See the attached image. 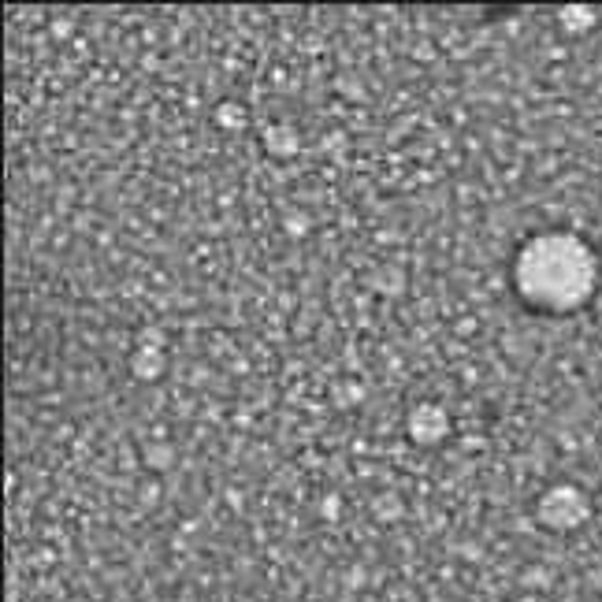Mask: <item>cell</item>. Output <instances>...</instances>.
Instances as JSON below:
<instances>
[{"label":"cell","instance_id":"obj_3","mask_svg":"<svg viewBox=\"0 0 602 602\" xmlns=\"http://www.w3.org/2000/svg\"><path fill=\"white\" fill-rule=\"evenodd\" d=\"M406 435L420 450H435L454 435V417L443 402H417L406 413Z\"/></svg>","mask_w":602,"mask_h":602},{"label":"cell","instance_id":"obj_1","mask_svg":"<svg viewBox=\"0 0 602 602\" xmlns=\"http://www.w3.org/2000/svg\"><path fill=\"white\" fill-rule=\"evenodd\" d=\"M599 287V257L573 231H543L513 257V290L539 313H573Z\"/></svg>","mask_w":602,"mask_h":602},{"label":"cell","instance_id":"obj_4","mask_svg":"<svg viewBox=\"0 0 602 602\" xmlns=\"http://www.w3.org/2000/svg\"><path fill=\"white\" fill-rule=\"evenodd\" d=\"M164 365H168V357H164V350H160V342L153 339H142L138 346H134L131 354V372L138 376L142 383H153L164 376Z\"/></svg>","mask_w":602,"mask_h":602},{"label":"cell","instance_id":"obj_6","mask_svg":"<svg viewBox=\"0 0 602 602\" xmlns=\"http://www.w3.org/2000/svg\"><path fill=\"white\" fill-rule=\"evenodd\" d=\"M246 119H249L246 108L235 105V101H227V105L216 108V123H220V127H231V131H238V127H242Z\"/></svg>","mask_w":602,"mask_h":602},{"label":"cell","instance_id":"obj_5","mask_svg":"<svg viewBox=\"0 0 602 602\" xmlns=\"http://www.w3.org/2000/svg\"><path fill=\"white\" fill-rule=\"evenodd\" d=\"M264 145L272 149L275 157H290V153H298V134L290 131V127H268L264 131Z\"/></svg>","mask_w":602,"mask_h":602},{"label":"cell","instance_id":"obj_2","mask_svg":"<svg viewBox=\"0 0 602 602\" xmlns=\"http://www.w3.org/2000/svg\"><path fill=\"white\" fill-rule=\"evenodd\" d=\"M591 495L584 487L576 484H550L543 495L536 498V517L547 532H558V536H569L576 528H584L591 521Z\"/></svg>","mask_w":602,"mask_h":602},{"label":"cell","instance_id":"obj_7","mask_svg":"<svg viewBox=\"0 0 602 602\" xmlns=\"http://www.w3.org/2000/svg\"><path fill=\"white\" fill-rule=\"evenodd\" d=\"M562 23L565 30H584V27H595V15H591L588 8H565Z\"/></svg>","mask_w":602,"mask_h":602}]
</instances>
